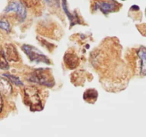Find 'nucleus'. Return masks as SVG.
<instances>
[{"mask_svg": "<svg viewBox=\"0 0 146 137\" xmlns=\"http://www.w3.org/2000/svg\"><path fill=\"white\" fill-rule=\"evenodd\" d=\"M24 101L31 111H41L43 109L40 91L36 86H25L24 89Z\"/></svg>", "mask_w": 146, "mask_h": 137, "instance_id": "f257e3e1", "label": "nucleus"}, {"mask_svg": "<svg viewBox=\"0 0 146 137\" xmlns=\"http://www.w3.org/2000/svg\"><path fill=\"white\" fill-rule=\"evenodd\" d=\"M28 79L34 83L39 84L48 87H52L54 84V78L50 73V70L47 68L36 69L29 75Z\"/></svg>", "mask_w": 146, "mask_h": 137, "instance_id": "f03ea898", "label": "nucleus"}, {"mask_svg": "<svg viewBox=\"0 0 146 137\" xmlns=\"http://www.w3.org/2000/svg\"><path fill=\"white\" fill-rule=\"evenodd\" d=\"M22 49L24 52L27 54L28 58L30 59V61L36 63L43 62L47 64H50V61L48 58L36 47L28 45V44H25L22 46Z\"/></svg>", "mask_w": 146, "mask_h": 137, "instance_id": "7ed1b4c3", "label": "nucleus"}, {"mask_svg": "<svg viewBox=\"0 0 146 137\" xmlns=\"http://www.w3.org/2000/svg\"><path fill=\"white\" fill-rule=\"evenodd\" d=\"M5 12H15L17 15V18L20 22H23L27 16V11L25 6L22 3L18 2H11L6 7Z\"/></svg>", "mask_w": 146, "mask_h": 137, "instance_id": "20e7f679", "label": "nucleus"}, {"mask_svg": "<svg viewBox=\"0 0 146 137\" xmlns=\"http://www.w3.org/2000/svg\"><path fill=\"white\" fill-rule=\"evenodd\" d=\"M5 49H6V51L5 53L7 61H14V62H17V61H19V54H18L17 50L13 44H6Z\"/></svg>", "mask_w": 146, "mask_h": 137, "instance_id": "39448f33", "label": "nucleus"}, {"mask_svg": "<svg viewBox=\"0 0 146 137\" xmlns=\"http://www.w3.org/2000/svg\"><path fill=\"white\" fill-rule=\"evenodd\" d=\"M12 92V87L10 82L6 78L0 76V94L5 96L10 95Z\"/></svg>", "mask_w": 146, "mask_h": 137, "instance_id": "423d86ee", "label": "nucleus"}, {"mask_svg": "<svg viewBox=\"0 0 146 137\" xmlns=\"http://www.w3.org/2000/svg\"><path fill=\"white\" fill-rule=\"evenodd\" d=\"M64 63L66 66L70 69L76 68L79 64V59L78 57L75 54H72V53H67L65 54L64 58Z\"/></svg>", "mask_w": 146, "mask_h": 137, "instance_id": "0eeeda50", "label": "nucleus"}, {"mask_svg": "<svg viewBox=\"0 0 146 137\" xmlns=\"http://www.w3.org/2000/svg\"><path fill=\"white\" fill-rule=\"evenodd\" d=\"M137 55L140 59V73L143 76L146 75V48L141 47L137 51Z\"/></svg>", "mask_w": 146, "mask_h": 137, "instance_id": "6e6552de", "label": "nucleus"}, {"mask_svg": "<svg viewBox=\"0 0 146 137\" xmlns=\"http://www.w3.org/2000/svg\"><path fill=\"white\" fill-rule=\"evenodd\" d=\"M98 98V92L95 89H88L84 93V99L88 102L93 103Z\"/></svg>", "mask_w": 146, "mask_h": 137, "instance_id": "1a4fd4ad", "label": "nucleus"}, {"mask_svg": "<svg viewBox=\"0 0 146 137\" xmlns=\"http://www.w3.org/2000/svg\"><path fill=\"white\" fill-rule=\"evenodd\" d=\"M98 7L104 14L112 12L115 9L114 5H112L110 3H107V2H99V3H98Z\"/></svg>", "mask_w": 146, "mask_h": 137, "instance_id": "9d476101", "label": "nucleus"}, {"mask_svg": "<svg viewBox=\"0 0 146 137\" xmlns=\"http://www.w3.org/2000/svg\"><path fill=\"white\" fill-rule=\"evenodd\" d=\"M9 68V66L5 56V51L2 50V49L0 48V68L2 70H7Z\"/></svg>", "mask_w": 146, "mask_h": 137, "instance_id": "9b49d317", "label": "nucleus"}, {"mask_svg": "<svg viewBox=\"0 0 146 137\" xmlns=\"http://www.w3.org/2000/svg\"><path fill=\"white\" fill-rule=\"evenodd\" d=\"M62 7H63V9H64V12H65L66 14H67V16H68L69 19L71 21L72 24H75L78 23V16H72V14H71L70 13L68 9H67V1H66V0H62Z\"/></svg>", "mask_w": 146, "mask_h": 137, "instance_id": "f8f14e48", "label": "nucleus"}, {"mask_svg": "<svg viewBox=\"0 0 146 137\" xmlns=\"http://www.w3.org/2000/svg\"><path fill=\"white\" fill-rule=\"evenodd\" d=\"M4 76L7 78L11 82L15 84L17 86H23V83L21 82L20 79H19L17 76H15V75L9 74H4Z\"/></svg>", "mask_w": 146, "mask_h": 137, "instance_id": "ddd939ff", "label": "nucleus"}, {"mask_svg": "<svg viewBox=\"0 0 146 137\" xmlns=\"http://www.w3.org/2000/svg\"><path fill=\"white\" fill-rule=\"evenodd\" d=\"M40 0H21V3L26 7L31 8L39 4Z\"/></svg>", "mask_w": 146, "mask_h": 137, "instance_id": "4468645a", "label": "nucleus"}, {"mask_svg": "<svg viewBox=\"0 0 146 137\" xmlns=\"http://www.w3.org/2000/svg\"><path fill=\"white\" fill-rule=\"evenodd\" d=\"M0 28L7 32H9L11 30L10 24L6 20H0Z\"/></svg>", "mask_w": 146, "mask_h": 137, "instance_id": "2eb2a0df", "label": "nucleus"}, {"mask_svg": "<svg viewBox=\"0 0 146 137\" xmlns=\"http://www.w3.org/2000/svg\"><path fill=\"white\" fill-rule=\"evenodd\" d=\"M3 106H4L3 99H2V94H0V113L2 112V109H3Z\"/></svg>", "mask_w": 146, "mask_h": 137, "instance_id": "dca6fc26", "label": "nucleus"}, {"mask_svg": "<svg viewBox=\"0 0 146 137\" xmlns=\"http://www.w3.org/2000/svg\"><path fill=\"white\" fill-rule=\"evenodd\" d=\"M143 26H144V27L142 28V29H143V32H142L141 33L145 34V35H146V25H143Z\"/></svg>", "mask_w": 146, "mask_h": 137, "instance_id": "f3484780", "label": "nucleus"}, {"mask_svg": "<svg viewBox=\"0 0 146 137\" xmlns=\"http://www.w3.org/2000/svg\"><path fill=\"white\" fill-rule=\"evenodd\" d=\"M145 14H146V11H145Z\"/></svg>", "mask_w": 146, "mask_h": 137, "instance_id": "a211bd4d", "label": "nucleus"}]
</instances>
